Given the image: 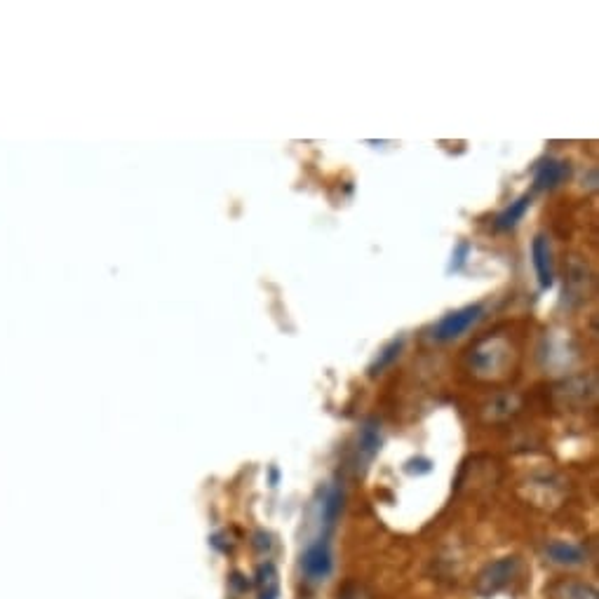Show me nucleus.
<instances>
[{
    "mask_svg": "<svg viewBox=\"0 0 599 599\" xmlns=\"http://www.w3.org/2000/svg\"><path fill=\"white\" fill-rule=\"evenodd\" d=\"M301 576L306 578L308 583L320 585L325 583L334 571V553H332V543H329L327 534H322L306 545V550L301 553V562H299Z\"/></svg>",
    "mask_w": 599,
    "mask_h": 599,
    "instance_id": "obj_1",
    "label": "nucleus"
},
{
    "mask_svg": "<svg viewBox=\"0 0 599 599\" xmlns=\"http://www.w3.org/2000/svg\"><path fill=\"white\" fill-rule=\"evenodd\" d=\"M517 571H520V557H501V560L489 562L477 574L473 588L480 597H494L513 583Z\"/></svg>",
    "mask_w": 599,
    "mask_h": 599,
    "instance_id": "obj_2",
    "label": "nucleus"
},
{
    "mask_svg": "<svg viewBox=\"0 0 599 599\" xmlns=\"http://www.w3.org/2000/svg\"><path fill=\"white\" fill-rule=\"evenodd\" d=\"M482 315H484V306L482 304H470V306L459 308V311H454V313H447L433 327V339L435 341L459 339V336L466 334L470 327L477 325V322L482 320Z\"/></svg>",
    "mask_w": 599,
    "mask_h": 599,
    "instance_id": "obj_3",
    "label": "nucleus"
},
{
    "mask_svg": "<svg viewBox=\"0 0 599 599\" xmlns=\"http://www.w3.org/2000/svg\"><path fill=\"white\" fill-rule=\"evenodd\" d=\"M531 261H534L536 278L541 289H550L555 285V266H553V249L545 235H536L531 242Z\"/></svg>",
    "mask_w": 599,
    "mask_h": 599,
    "instance_id": "obj_4",
    "label": "nucleus"
},
{
    "mask_svg": "<svg viewBox=\"0 0 599 599\" xmlns=\"http://www.w3.org/2000/svg\"><path fill=\"white\" fill-rule=\"evenodd\" d=\"M571 165L564 160L545 158L536 165L534 170V188L536 191H555L557 186H562L569 179Z\"/></svg>",
    "mask_w": 599,
    "mask_h": 599,
    "instance_id": "obj_5",
    "label": "nucleus"
},
{
    "mask_svg": "<svg viewBox=\"0 0 599 599\" xmlns=\"http://www.w3.org/2000/svg\"><path fill=\"white\" fill-rule=\"evenodd\" d=\"M545 557L557 567H581L585 564V550L578 543L569 541H548L545 543Z\"/></svg>",
    "mask_w": 599,
    "mask_h": 599,
    "instance_id": "obj_6",
    "label": "nucleus"
},
{
    "mask_svg": "<svg viewBox=\"0 0 599 599\" xmlns=\"http://www.w3.org/2000/svg\"><path fill=\"white\" fill-rule=\"evenodd\" d=\"M379 449H381V430L376 423L369 421L360 428L358 433V447H355V452H358V463H362V466L372 463L374 456L379 454Z\"/></svg>",
    "mask_w": 599,
    "mask_h": 599,
    "instance_id": "obj_7",
    "label": "nucleus"
},
{
    "mask_svg": "<svg viewBox=\"0 0 599 599\" xmlns=\"http://www.w3.org/2000/svg\"><path fill=\"white\" fill-rule=\"evenodd\" d=\"M531 207V195H520V198L513 200L506 210L498 212L496 219H494V228L496 231H513V228L520 224V221L524 219V214L529 212Z\"/></svg>",
    "mask_w": 599,
    "mask_h": 599,
    "instance_id": "obj_8",
    "label": "nucleus"
},
{
    "mask_svg": "<svg viewBox=\"0 0 599 599\" xmlns=\"http://www.w3.org/2000/svg\"><path fill=\"white\" fill-rule=\"evenodd\" d=\"M343 510V489L341 487H329L325 491V496H322V503H320V520H322V529L329 531L336 524V520H339Z\"/></svg>",
    "mask_w": 599,
    "mask_h": 599,
    "instance_id": "obj_9",
    "label": "nucleus"
},
{
    "mask_svg": "<svg viewBox=\"0 0 599 599\" xmlns=\"http://www.w3.org/2000/svg\"><path fill=\"white\" fill-rule=\"evenodd\" d=\"M550 599H599V595L588 583L560 581L550 588Z\"/></svg>",
    "mask_w": 599,
    "mask_h": 599,
    "instance_id": "obj_10",
    "label": "nucleus"
},
{
    "mask_svg": "<svg viewBox=\"0 0 599 599\" xmlns=\"http://www.w3.org/2000/svg\"><path fill=\"white\" fill-rule=\"evenodd\" d=\"M259 599H278L280 597V576L273 564H261L257 571Z\"/></svg>",
    "mask_w": 599,
    "mask_h": 599,
    "instance_id": "obj_11",
    "label": "nucleus"
},
{
    "mask_svg": "<svg viewBox=\"0 0 599 599\" xmlns=\"http://www.w3.org/2000/svg\"><path fill=\"white\" fill-rule=\"evenodd\" d=\"M402 348H405V339H393V341H388L386 346L381 348V353L376 355V360L372 362V365H369V376H379V374H383L386 372V369L393 365V362L400 358V353H402Z\"/></svg>",
    "mask_w": 599,
    "mask_h": 599,
    "instance_id": "obj_12",
    "label": "nucleus"
},
{
    "mask_svg": "<svg viewBox=\"0 0 599 599\" xmlns=\"http://www.w3.org/2000/svg\"><path fill=\"white\" fill-rule=\"evenodd\" d=\"M468 257H470V242H466V240H461L459 245H456V249H454V254H452V264H449V273H456V271H461L463 266H466V261H468Z\"/></svg>",
    "mask_w": 599,
    "mask_h": 599,
    "instance_id": "obj_13",
    "label": "nucleus"
},
{
    "mask_svg": "<svg viewBox=\"0 0 599 599\" xmlns=\"http://www.w3.org/2000/svg\"><path fill=\"white\" fill-rule=\"evenodd\" d=\"M430 470H433V461L423 459V456L407 461V466H405V473H409V475H426V473H430Z\"/></svg>",
    "mask_w": 599,
    "mask_h": 599,
    "instance_id": "obj_14",
    "label": "nucleus"
}]
</instances>
